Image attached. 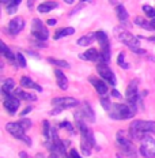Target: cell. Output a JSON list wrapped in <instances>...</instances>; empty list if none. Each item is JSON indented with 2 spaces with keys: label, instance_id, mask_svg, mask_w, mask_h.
<instances>
[{
  "label": "cell",
  "instance_id": "6da1fadb",
  "mask_svg": "<svg viewBox=\"0 0 155 158\" xmlns=\"http://www.w3.org/2000/svg\"><path fill=\"white\" fill-rule=\"evenodd\" d=\"M155 131V121H147V120H136L131 123L129 127V135L133 139L141 140L146 134L154 132Z\"/></svg>",
  "mask_w": 155,
  "mask_h": 158
},
{
  "label": "cell",
  "instance_id": "7a4b0ae2",
  "mask_svg": "<svg viewBox=\"0 0 155 158\" xmlns=\"http://www.w3.org/2000/svg\"><path fill=\"white\" fill-rule=\"evenodd\" d=\"M78 127H79V130H80V134H82V139H80L82 151H83L84 156H90L91 149L95 146L94 136H93V134H91V131L88 130V127L84 124L83 120L78 121Z\"/></svg>",
  "mask_w": 155,
  "mask_h": 158
},
{
  "label": "cell",
  "instance_id": "3957f363",
  "mask_svg": "<svg viewBox=\"0 0 155 158\" xmlns=\"http://www.w3.org/2000/svg\"><path fill=\"white\" fill-rule=\"evenodd\" d=\"M116 140H117V146L120 147L121 153L124 156H127L129 158H137V150L131 143L129 135L125 132V131H118L116 135Z\"/></svg>",
  "mask_w": 155,
  "mask_h": 158
},
{
  "label": "cell",
  "instance_id": "277c9868",
  "mask_svg": "<svg viewBox=\"0 0 155 158\" xmlns=\"http://www.w3.org/2000/svg\"><path fill=\"white\" fill-rule=\"evenodd\" d=\"M108 113L114 120H127V118H132L136 114V109L125 104H113Z\"/></svg>",
  "mask_w": 155,
  "mask_h": 158
},
{
  "label": "cell",
  "instance_id": "5b68a950",
  "mask_svg": "<svg viewBox=\"0 0 155 158\" xmlns=\"http://www.w3.org/2000/svg\"><path fill=\"white\" fill-rule=\"evenodd\" d=\"M31 34L38 41H47L49 37V31L47 26L42 23L39 19H33L31 22Z\"/></svg>",
  "mask_w": 155,
  "mask_h": 158
},
{
  "label": "cell",
  "instance_id": "8992f818",
  "mask_svg": "<svg viewBox=\"0 0 155 158\" xmlns=\"http://www.w3.org/2000/svg\"><path fill=\"white\" fill-rule=\"evenodd\" d=\"M114 33H116L117 38L120 40L121 42H124L125 45H128L129 48L139 47V37H136V35H132L129 31L124 30L123 27H116V29H114Z\"/></svg>",
  "mask_w": 155,
  "mask_h": 158
},
{
  "label": "cell",
  "instance_id": "52a82bcc",
  "mask_svg": "<svg viewBox=\"0 0 155 158\" xmlns=\"http://www.w3.org/2000/svg\"><path fill=\"white\" fill-rule=\"evenodd\" d=\"M140 154L144 158H155V139L150 135L141 139V144H140Z\"/></svg>",
  "mask_w": 155,
  "mask_h": 158
},
{
  "label": "cell",
  "instance_id": "ba28073f",
  "mask_svg": "<svg viewBox=\"0 0 155 158\" xmlns=\"http://www.w3.org/2000/svg\"><path fill=\"white\" fill-rule=\"evenodd\" d=\"M79 110L75 113V118L79 120H83V121H88V123H94L95 117H94V112L91 109V106L87 102H82L79 105Z\"/></svg>",
  "mask_w": 155,
  "mask_h": 158
},
{
  "label": "cell",
  "instance_id": "9c48e42d",
  "mask_svg": "<svg viewBox=\"0 0 155 158\" xmlns=\"http://www.w3.org/2000/svg\"><path fill=\"white\" fill-rule=\"evenodd\" d=\"M125 97H127L128 105L136 109V105L140 101L139 91H137V81H136V79H135V81H132L129 83V86H128V89H127V94H125Z\"/></svg>",
  "mask_w": 155,
  "mask_h": 158
},
{
  "label": "cell",
  "instance_id": "30bf717a",
  "mask_svg": "<svg viewBox=\"0 0 155 158\" xmlns=\"http://www.w3.org/2000/svg\"><path fill=\"white\" fill-rule=\"evenodd\" d=\"M52 105L55 108H60V109H70V108L78 106L79 102L72 97H57L52 100Z\"/></svg>",
  "mask_w": 155,
  "mask_h": 158
},
{
  "label": "cell",
  "instance_id": "8fae6325",
  "mask_svg": "<svg viewBox=\"0 0 155 158\" xmlns=\"http://www.w3.org/2000/svg\"><path fill=\"white\" fill-rule=\"evenodd\" d=\"M97 71H98V74L101 75V78L105 79L106 82H109L112 86H114V85H116V82H117L116 81V77H114L113 71H112L106 64L100 63V64H98V67H97Z\"/></svg>",
  "mask_w": 155,
  "mask_h": 158
},
{
  "label": "cell",
  "instance_id": "7c38bea8",
  "mask_svg": "<svg viewBox=\"0 0 155 158\" xmlns=\"http://www.w3.org/2000/svg\"><path fill=\"white\" fill-rule=\"evenodd\" d=\"M19 105H21V100L16 98L14 94L4 95V108L8 110L10 114H15V112L18 110Z\"/></svg>",
  "mask_w": 155,
  "mask_h": 158
},
{
  "label": "cell",
  "instance_id": "4fadbf2b",
  "mask_svg": "<svg viewBox=\"0 0 155 158\" xmlns=\"http://www.w3.org/2000/svg\"><path fill=\"white\" fill-rule=\"evenodd\" d=\"M23 27H25V21L22 18H19V16L11 19V22L8 23V31L12 35H16L19 31L23 30Z\"/></svg>",
  "mask_w": 155,
  "mask_h": 158
},
{
  "label": "cell",
  "instance_id": "5bb4252c",
  "mask_svg": "<svg viewBox=\"0 0 155 158\" xmlns=\"http://www.w3.org/2000/svg\"><path fill=\"white\" fill-rule=\"evenodd\" d=\"M6 130H7L14 138H16V139H18L19 136H22V135H25L23 134L25 130H23V127L19 124V121H11V123H7Z\"/></svg>",
  "mask_w": 155,
  "mask_h": 158
},
{
  "label": "cell",
  "instance_id": "9a60e30c",
  "mask_svg": "<svg viewBox=\"0 0 155 158\" xmlns=\"http://www.w3.org/2000/svg\"><path fill=\"white\" fill-rule=\"evenodd\" d=\"M90 82H91V85L95 87V90H97V93L100 94V95L108 94V86H106V83H105L104 81H101V79H98V78L91 77L90 78Z\"/></svg>",
  "mask_w": 155,
  "mask_h": 158
},
{
  "label": "cell",
  "instance_id": "2e32d148",
  "mask_svg": "<svg viewBox=\"0 0 155 158\" xmlns=\"http://www.w3.org/2000/svg\"><path fill=\"white\" fill-rule=\"evenodd\" d=\"M79 56H80L82 60H88V61H98V59H100V53H98L97 49H94V48L87 49L86 53H82Z\"/></svg>",
  "mask_w": 155,
  "mask_h": 158
},
{
  "label": "cell",
  "instance_id": "e0dca14e",
  "mask_svg": "<svg viewBox=\"0 0 155 158\" xmlns=\"http://www.w3.org/2000/svg\"><path fill=\"white\" fill-rule=\"evenodd\" d=\"M55 75H56V79H57V85L61 90H67L68 89V79L64 74L60 71V70H55Z\"/></svg>",
  "mask_w": 155,
  "mask_h": 158
},
{
  "label": "cell",
  "instance_id": "ac0fdd59",
  "mask_svg": "<svg viewBox=\"0 0 155 158\" xmlns=\"http://www.w3.org/2000/svg\"><path fill=\"white\" fill-rule=\"evenodd\" d=\"M14 87H15V82L12 79H6L2 83V93L3 95H11L14 94Z\"/></svg>",
  "mask_w": 155,
  "mask_h": 158
},
{
  "label": "cell",
  "instance_id": "d6986e66",
  "mask_svg": "<svg viewBox=\"0 0 155 158\" xmlns=\"http://www.w3.org/2000/svg\"><path fill=\"white\" fill-rule=\"evenodd\" d=\"M14 95L22 101H35L37 100V97H35L34 94L26 93V91H23L22 89H16V90H14Z\"/></svg>",
  "mask_w": 155,
  "mask_h": 158
},
{
  "label": "cell",
  "instance_id": "ffe728a7",
  "mask_svg": "<svg viewBox=\"0 0 155 158\" xmlns=\"http://www.w3.org/2000/svg\"><path fill=\"white\" fill-rule=\"evenodd\" d=\"M98 61H100V63H104V64H108L109 61H110V48H109V44L105 45V47H102Z\"/></svg>",
  "mask_w": 155,
  "mask_h": 158
},
{
  "label": "cell",
  "instance_id": "44dd1931",
  "mask_svg": "<svg viewBox=\"0 0 155 158\" xmlns=\"http://www.w3.org/2000/svg\"><path fill=\"white\" fill-rule=\"evenodd\" d=\"M0 49H2V55L4 56V57L7 59L8 61H11V63H15L16 56H14V53L11 52V49H10L7 45L4 44V42H2V44H0Z\"/></svg>",
  "mask_w": 155,
  "mask_h": 158
},
{
  "label": "cell",
  "instance_id": "7402d4cb",
  "mask_svg": "<svg viewBox=\"0 0 155 158\" xmlns=\"http://www.w3.org/2000/svg\"><path fill=\"white\" fill-rule=\"evenodd\" d=\"M57 7V3L56 2H45V3H42V4H39L38 6V12H41V14H47V12L49 11H52L53 8Z\"/></svg>",
  "mask_w": 155,
  "mask_h": 158
},
{
  "label": "cell",
  "instance_id": "603a6c76",
  "mask_svg": "<svg viewBox=\"0 0 155 158\" xmlns=\"http://www.w3.org/2000/svg\"><path fill=\"white\" fill-rule=\"evenodd\" d=\"M94 40H97V38H95V34L82 35V37L78 40V45H79V47H88V45H91V42H93Z\"/></svg>",
  "mask_w": 155,
  "mask_h": 158
},
{
  "label": "cell",
  "instance_id": "cb8c5ba5",
  "mask_svg": "<svg viewBox=\"0 0 155 158\" xmlns=\"http://www.w3.org/2000/svg\"><path fill=\"white\" fill-rule=\"evenodd\" d=\"M75 33V29L74 27H63L60 30L56 31L55 34V40H60L61 37H67V35H72Z\"/></svg>",
  "mask_w": 155,
  "mask_h": 158
},
{
  "label": "cell",
  "instance_id": "d4e9b609",
  "mask_svg": "<svg viewBox=\"0 0 155 158\" xmlns=\"http://www.w3.org/2000/svg\"><path fill=\"white\" fill-rule=\"evenodd\" d=\"M135 25L140 26V27L146 29V30H155L153 25H151V23H148V22L146 21V19L140 18V16H137V18H135Z\"/></svg>",
  "mask_w": 155,
  "mask_h": 158
},
{
  "label": "cell",
  "instance_id": "484cf974",
  "mask_svg": "<svg viewBox=\"0 0 155 158\" xmlns=\"http://www.w3.org/2000/svg\"><path fill=\"white\" fill-rule=\"evenodd\" d=\"M95 38H97V41L101 44V47H105V45H108L109 44V40H108V35H106V33L105 31H97L95 33Z\"/></svg>",
  "mask_w": 155,
  "mask_h": 158
},
{
  "label": "cell",
  "instance_id": "4316f807",
  "mask_svg": "<svg viewBox=\"0 0 155 158\" xmlns=\"http://www.w3.org/2000/svg\"><path fill=\"white\" fill-rule=\"evenodd\" d=\"M116 12H117V18L120 19L121 22L123 21H127L128 19V12H127V10H125L124 6H117V8H116Z\"/></svg>",
  "mask_w": 155,
  "mask_h": 158
},
{
  "label": "cell",
  "instance_id": "83f0119b",
  "mask_svg": "<svg viewBox=\"0 0 155 158\" xmlns=\"http://www.w3.org/2000/svg\"><path fill=\"white\" fill-rule=\"evenodd\" d=\"M34 82L33 79H30L29 77H22L21 78V86L22 87H26V89H34Z\"/></svg>",
  "mask_w": 155,
  "mask_h": 158
},
{
  "label": "cell",
  "instance_id": "f1b7e54d",
  "mask_svg": "<svg viewBox=\"0 0 155 158\" xmlns=\"http://www.w3.org/2000/svg\"><path fill=\"white\" fill-rule=\"evenodd\" d=\"M117 63H118V65H120L121 68H124V70H128V68H129V64H128V63H125V53H124V52H121V53H118Z\"/></svg>",
  "mask_w": 155,
  "mask_h": 158
},
{
  "label": "cell",
  "instance_id": "f546056e",
  "mask_svg": "<svg viewBox=\"0 0 155 158\" xmlns=\"http://www.w3.org/2000/svg\"><path fill=\"white\" fill-rule=\"evenodd\" d=\"M49 61H51L52 64H55V65H57V67H63V68H68L70 67V63L68 61H65V60H57V59H49Z\"/></svg>",
  "mask_w": 155,
  "mask_h": 158
},
{
  "label": "cell",
  "instance_id": "4dcf8cb0",
  "mask_svg": "<svg viewBox=\"0 0 155 158\" xmlns=\"http://www.w3.org/2000/svg\"><path fill=\"white\" fill-rule=\"evenodd\" d=\"M143 11L148 18H155V8H153L151 6H143Z\"/></svg>",
  "mask_w": 155,
  "mask_h": 158
},
{
  "label": "cell",
  "instance_id": "1f68e13d",
  "mask_svg": "<svg viewBox=\"0 0 155 158\" xmlns=\"http://www.w3.org/2000/svg\"><path fill=\"white\" fill-rule=\"evenodd\" d=\"M16 61H18L19 67H22V68L26 67V59H25V56L22 55V53H18V55H16Z\"/></svg>",
  "mask_w": 155,
  "mask_h": 158
},
{
  "label": "cell",
  "instance_id": "d6a6232c",
  "mask_svg": "<svg viewBox=\"0 0 155 158\" xmlns=\"http://www.w3.org/2000/svg\"><path fill=\"white\" fill-rule=\"evenodd\" d=\"M16 7H18V6L14 4V3H11V2H10V0H8V3H7V4H6V10H7V12H8V14H14V12L16 11Z\"/></svg>",
  "mask_w": 155,
  "mask_h": 158
},
{
  "label": "cell",
  "instance_id": "836d02e7",
  "mask_svg": "<svg viewBox=\"0 0 155 158\" xmlns=\"http://www.w3.org/2000/svg\"><path fill=\"white\" fill-rule=\"evenodd\" d=\"M101 105L104 106V109L105 110H110V108H112V104H110V101L108 100V98H105V97H102L101 98Z\"/></svg>",
  "mask_w": 155,
  "mask_h": 158
},
{
  "label": "cell",
  "instance_id": "e575fe53",
  "mask_svg": "<svg viewBox=\"0 0 155 158\" xmlns=\"http://www.w3.org/2000/svg\"><path fill=\"white\" fill-rule=\"evenodd\" d=\"M19 124H21L22 127H23V130L26 131V130H29V128L31 127V121L29 120V118H22L21 121H19Z\"/></svg>",
  "mask_w": 155,
  "mask_h": 158
},
{
  "label": "cell",
  "instance_id": "d590c367",
  "mask_svg": "<svg viewBox=\"0 0 155 158\" xmlns=\"http://www.w3.org/2000/svg\"><path fill=\"white\" fill-rule=\"evenodd\" d=\"M60 126H61L63 128H65V130H68L70 132H74V127H72V124L70 123V121H61Z\"/></svg>",
  "mask_w": 155,
  "mask_h": 158
},
{
  "label": "cell",
  "instance_id": "8d00e7d4",
  "mask_svg": "<svg viewBox=\"0 0 155 158\" xmlns=\"http://www.w3.org/2000/svg\"><path fill=\"white\" fill-rule=\"evenodd\" d=\"M67 158H82L80 156H79V153L76 151V149H71L70 154L67 156Z\"/></svg>",
  "mask_w": 155,
  "mask_h": 158
},
{
  "label": "cell",
  "instance_id": "74e56055",
  "mask_svg": "<svg viewBox=\"0 0 155 158\" xmlns=\"http://www.w3.org/2000/svg\"><path fill=\"white\" fill-rule=\"evenodd\" d=\"M132 52H135V53H137V55H144L146 53V51L144 49H141V48H139V47H133V48H129Z\"/></svg>",
  "mask_w": 155,
  "mask_h": 158
},
{
  "label": "cell",
  "instance_id": "f35d334b",
  "mask_svg": "<svg viewBox=\"0 0 155 158\" xmlns=\"http://www.w3.org/2000/svg\"><path fill=\"white\" fill-rule=\"evenodd\" d=\"M18 139H19V140H22V142H25L26 144H27V146H30V144H31L30 138H29V136H26V135H22V136H19Z\"/></svg>",
  "mask_w": 155,
  "mask_h": 158
},
{
  "label": "cell",
  "instance_id": "ab89813d",
  "mask_svg": "<svg viewBox=\"0 0 155 158\" xmlns=\"http://www.w3.org/2000/svg\"><path fill=\"white\" fill-rule=\"evenodd\" d=\"M30 110H31V106L25 108V109L22 110V113H21V117H22V116H26V114H27V113H30Z\"/></svg>",
  "mask_w": 155,
  "mask_h": 158
},
{
  "label": "cell",
  "instance_id": "60d3db41",
  "mask_svg": "<svg viewBox=\"0 0 155 158\" xmlns=\"http://www.w3.org/2000/svg\"><path fill=\"white\" fill-rule=\"evenodd\" d=\"M112 95H113L114 98H118V100H121V94L118 93L117 90H112Z\"/></svg>",
  "mask_w": 155,
  "mask_h": 158
},
{
  "label": "cell",
  "instance_id": "b9f144b4",
  "mask_svg": "<svg viewBox=\"0 0 155 158\" xmlns=\"http://www.w3.org/2000/svg\"><path fill=\"white\" fill-rule=\"evenodd\" d=\"M47 23H48L49 26H55L56 23H57V21H56V19H48Z\"/></svg>",
  "mask_w": 155,
  "mask_h": 158
},
{
  "label": "cell",
  "instance_id": "7bdbcfd3",
  "mask_svg": "<svg viewBox=\"0 0 155 158\" xmlns=\"http://www.w3.org/2000/svg\"><path fill=\"white\" fill-rule=\"evenodd\" d=\"M60 112H61L60 108H55V109L51 112V114H53V116H55V114H59V113H60Z\"/></svg>",
  "mask_w": 155,
  "mask_h": 158
},
{
  "label": "cell",
  "instance_id": "ee69618b",
  "mask_svg": "<svg viewBox=\"0 0 155 158\" xmlns=\"http://www.w3.org/2000/svg\"><path fill=\"white\" fill-rule=\"evenodd\" d=\"M19 157H21V158H29L27 154H26L25 151H21V153H19Z\"/></svg>",
  "mask_w": 155,
  "mask_h": 158
},
{
  "label": "cell",
  "instance_id": "f6af8a7d",
  "mask_svg": "<svg viewBox=\"0 0 155 158\" xmlns=\"http://www.w3.org/2000/svg\"><path fill=\"white\" fill-rule=\"evenodd\" d=\"M10 2H11V3H14V4L18 6L19 3H22V0H10Z\"/></svg>",
  "mask_w": 155,
  "mask_h": 158
},
{
  "label": "cell",
  "instance_id": "bcb514c9",
  "mask_svg": "<svg viewBox=\"0 0 155 158\" xmlns=\"http://www.w3.org/2000/svg\"><path fill=\"white\" fill-rule=\"evenodd\" d=\"M33 2H34V0H29V8L33 7Z\"/></svg>",
  "mask_w": 155,
  "mask_h": 158
},
{
  "label": "cell",
  "instance_id": "7dc6e473",
  "mask_svg": "<svg viewBox=\"0 0 155 158\" xmlns=\"http://www.w3.org/2000/svg\"><path fill=\"white\" fill-rule=\"evenodd\" d=\"M65 3H68V4H74V0H64Z\"/></svg>",
  "mask_w": 155,
  "mask_h": 158
},
{
  "label": "cell",
  "instance_id": "c3c4849f",
  "mask_svg": "<svg viewBox=\"0 0 155 158\" xmlns=\"http://www.w3.org/2000/svg\"><path fill=\"white\" fill-rule=\"evenodd\" d=\"M151 25H153V26H154V29H155V18L153 19V21H151Z\"/></svg>",
  "mask_w": 155,
  "mask_h": 158
},
{
  "label": "cell",
  "instance_id": "681fc988",
  "mask_svg": "<svg viewBox=\"0 0 155 158\" xmlns=\"http://www.w3.org/2000/svg\"><path fill=\"white\" fill-rule=\"evenodd\" d=\"M117 158H123V157H121V156H120V154H117Z\"/></svg>",
  "mask_w": 155,
  "mask_h": 158
},
{
  "label": "cell",
  "instance_id": "f907efd6",
  "mask_svg": "<svg viewBox=\"0 0 155 158\" xmlns=\"http://www.w3.org/2000/svg\"><path fill=\"white\" fill-rule=\"evenodd\" d=\"M79 2H88V0H79Z\"/></svg>",
  "mask_w": 155,
  "mask_h": 158
}]
</instances>
